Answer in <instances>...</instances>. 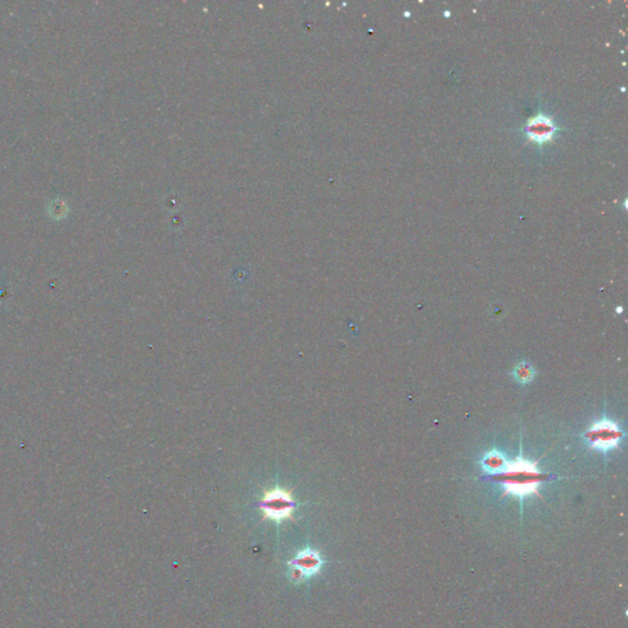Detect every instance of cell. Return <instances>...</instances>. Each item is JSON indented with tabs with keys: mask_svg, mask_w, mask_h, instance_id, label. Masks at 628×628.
I'll use <instances>...</instances> for the list:
<instances>
[{
	"mask_svg": "<svg viewBox=\"0 0 628 628\" xmlns=\"http://www.w3.org/2000/svg\"><path fill=\"white\" fill-rule=\"evenodd\" d=\"M524 132L529 141L541 148L555 139L556 134L558 133V127L554 118L546 116L544 113H539L534 117L529 118L524 125Z\"/></svg>",
	"mask_w": 628,
	"mask_h": 628,
	"instance_id": "4",
	"label": "cell"
},
{
	"mask_svg": "<svg viewBox=\"0 0 628 628\" xmlns=\"http://www.w3.org/2000/svg\"><path fill=\"white\" fill-rule=\"evenodd\" d=\"M549 476L550 475L539 472L536 463L518 456L516 460L507 462L505 470L491 478L502 485L505 489L503 496H514L523 500L528 496H539L540 485L545 483Z\"/></svg>",
	"mask_w": 628,
	"mask_h": 628,
	"instance_id": "1",
	"label": "cell"
},
{
	"mask_svg": "<svg viewBox=\"0 0 628 628\" xmlns=\"http://www.w3.org/2000/svg\"><path fill=\"white\" fill-rule=\"evenodd\" d=\"M623 437L625 434L621 431V428L606 417L593 423L589 429L583 434V439L589 448L604 453L617 448Z\"/></svg>",
	"mask_w": 628,
	"mask_h": 628,
	"instance_id": "3",
	"label": "cell"
},
{
	"mask_svg": "<svg viewBox=\"0 0 628 628\" xmlns=\"http://www.w3.org/2000/svg\"><path fill=\"white\" fill-rule=\"evenodd\" d=\"M289 565L292 567V571H291L292 580L303 582L307 578L317 574L322 569L324 561L318 551L308 549V550L300 551L296 555L295 558H292L289 562Z\"/></svg>",
	"mask_w": 628,
	"mask_h": 628,
	"instance_id": "5",
	"label": "cell"
},
{
	"mask_svg": "<svg viewBox=\"0 0 628 628\" xmlns=\"http://www.w3.org/2000/svg\"><path fill=\"white\" fill-rule=\"evenodd\" d=\"M507 460L505 456L500 454V452H489L486 456L481 459V467L484 469L485 473L489 476H494L497 474L502 473L507 465Z\"/></svg>",
	"mask_w": 628,
	"mask_h": 628,
	"instance_id": "6",
	"label": "cell"
},
{
	"mask_svg": "<svg viewBox=\"0 0 628 628\" xmlns=\"http://www.w3.org/2000/svg\"><path fill=\"white\" fill-rule=\"evenodd\" d=\"M259 507L263 511V520L270 519L276 523H283L287 519L294 520L296 502L292 497V491L278 487L265 491Z\"/></svg>",
	"mask_w": 628,
	"mask_h": 628,
	"instance_id": "2",
	"label": "cell"
},
{
	"mask_svg": "<svg viewBox=\"0 0 628 628\" xmlns=\"http://www.w3.org/2000/svg\"><path fill=\"white\" fill-rule=\"evenodd\" d=\"M513 377L514 379L519 382L520 384H527L529 382L533 381L534 377H535V371L534 368L528 365L527 362H520L519 365L516 366V368L513 369Z\"/></svg>",
	"mask_w": 628,
	"mask_h": 628,
	"instance_id": "7",
	"label": "cell"
}]
</instances>
